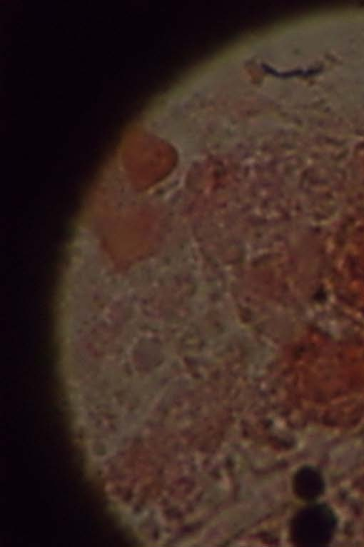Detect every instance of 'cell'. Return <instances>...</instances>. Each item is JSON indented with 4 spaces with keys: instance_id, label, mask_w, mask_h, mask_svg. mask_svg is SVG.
<instances>
[{
    "instance_id": "6da1fadb",
    "label": "cell",
    "mask_w": 364,
    "mask_h": 547,
    "mask_svg": "<svg viewBox=\"0 0 364 547\" xmlns=\"http://www.w3.org/2000/svg\"><path fill=\"white\" fill-rule=\"evenodd\" d=\"M337 518L325 503H310L299 509L290 526L291 541L300 547H324L334 537Z\"/></svg>"
},
{
    "instance_id": "7a4b0ae2",
    "label": "cell",
    "mask_w": 364,
    "mask_h": 547,
    "mask_svg": "<svg viewBox=\"0 0 364 547\" xmlns=\"http://www.w3.org/2000/svg\"><path fill=\"white\" fill-rule=\"evenodd\" d=\"M293 487L300 499L313 502L323 495L325 482L319 470L311 466H304L294 475Z\"/></svg>"
}]
</instances>
